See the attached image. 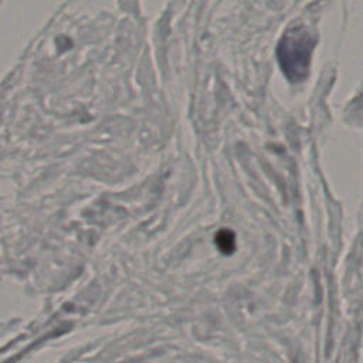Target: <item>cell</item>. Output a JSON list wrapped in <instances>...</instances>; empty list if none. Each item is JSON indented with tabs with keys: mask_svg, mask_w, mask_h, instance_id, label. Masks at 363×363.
I'll use <instances>...</instances> for the list:
<instances>
[{
	"mask_svg": "<svg viewBox=\"0 0 363 363\" xmlns=\"http://www.w3.org/2000/svg\"><path fill=\"white\" fill-rule=\"evenodd\" d=\"M315 37L305 26H294L281 37L277 58L284 75L291 82H302L309 74Z\"/></svg>",
	"mask_w": 363,
	"mask_h": 363,
	"instance_id": "cell-1",
	"label": "cell"
},
{
	"mask_svg": "<svg viewBox=\"0 0 363 363\" xmlns=\"http://www.w3.org/2000/svg\"><path fill=\"white\" fill-rule=\"evenodd\" d=\"M214 242L223 254H231L235 250V235L230 230H220L214 235Z\"/></svg>",
	"mask_w": 363,
	"mask_h": 363,
	"instance_id": "cell-2",
	"label": "cell"
}]
</instances>
